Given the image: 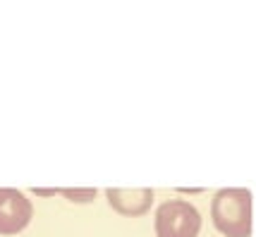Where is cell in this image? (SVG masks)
Masks as SVG:
<instances>
[{"mask_svg":"<svg viewBox=\"0 0 256 237\" xmlns=\"http://www.w3.org/2000/svg\"><path fill=\"white\" fill-rule=\"evenodd\" d=\"M34 206L20 190L0 187V235H17L32 223Z\"/></svg>","mask_w":256,"mask_h":237,"instance_id":"obj_3","label":"cell"},{"mask_svg":"<svg viewBox=\"0 0 256 237\" xmlns=\"http://www.w3.org/2000/svg\"><path fill=\"white\" fill-rule=\"evenodd\" d=\"M106 196H108V204L120 216H127V218L144 216L154 204V190H148V187H136V190L108 187Z\"/></svg>","mask_w":256,"mask_h":237,"instance_id":"obj_4","label":"cell"},{"mask_svg":"<svg viewBox=\"0 0 256 237\" xmlns=\"http://www.w3.org/2000/svg\"><path fill=\"white\" fill-rule=\"evenodd\" d=\"M154 228L158 237H196L201 230V216L190 202L170 199L158 206Z\"/></svg>","mask_w":256,"mask_h":237,"instance_id":"obj_2","label":"cell"},{"mask_svg":"<svg viewBox=\"0 0 256 237\" xmlns=\"http://www.w3.org/2000/svg\"><path fill=\"white\" fill-rule=\"evenodd\" d=\"M60 194H65L70 202H94V196H96V190H60Z\"/></svg>","mask_w":256,"mask_h":237,"instance_id":"obj_5","label":"cell"},{"mask_svg":"<svg viewBox=\"0 0 256 237\" xmlns=\"http://www.w3.org/2000/svg\"><path fill=\"white\" fill-rule=\"evenodd\" d=\"M211 218L220 235L249 237L252 235V192L240 187L218 190L211 202Z\"/></svg>","mask_w":256,"mask_h":237,"instance_id":"obj_1","label":"cell"}]
</instances>
